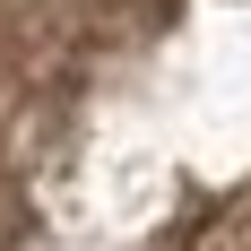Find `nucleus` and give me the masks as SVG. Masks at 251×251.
<instances>
[{"label": "nucleus", "mask_w": 251, "mask_h": 251, "mask_svg": "<svg viewBox=\"0 0 251 251\" xmlns=\"http://www.w3.org/2000/svg\"><path fill=\"white\" fill-rule=\"evenodd\" d=\"M78 35H87V0H0V78L70 70Z\"/></svg>", "instance_id": "1"}]
</instances>
